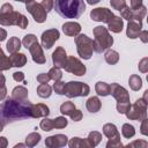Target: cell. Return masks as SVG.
<instances>
[{"label": "cell", "instance_id": "6da1fadb", "mask_svg": "<svg viewBox=\"0 0 148 148\" xmlns=\"http://www.w3.org/2000/svg\"><path fill=\"white\" fill-rule=\"evenodd\" d=\"M31 103L20 102L14 98H6L1 104V119L5 124L31 118Z\"/></svg>", "mask_w": 148, "mask_h": 148}, {"label": "cell", "instance_id": "7a4b0ae2", "mask_svg": "<svg viewBox=\"0 0 148 148\" xmlns=\"http://www.w3.org/2000/svg\"><path fill=\"white\" fill-rule=\"evenodd\" d=\"M56 12L64 18H79L86 10L84 0H53Z\"/></svg>", "mask_w": 148, "mask_h": 148}, {"label": "cell", "instance_id": "3957f363", "mask_svg": "<svg viewBox=\"0 0 148 148\" xmlns=\"http://www.w3.org/2000/svg\"><path fill=\"white\" fill-rule=\"evenodd\" d=\"M0 24L5 27L17 25L21 29H25L29 22L23 14L15 12L10 3H3L0 9Z\"/></svg>", "mask_w": 148, "mask_h": 148}, {"label": "cell", "instance_id": "277c9868", "mask_svg": "<svg viewBox=\"0 0 148 148\" xmlns=\"http://www.w3.org/2000/svg\"><path fill=\"white\" fill-rule=\"evenodd\" d=\"M94 34V51L97 53H102L105 50L110 49L113 44V38L109 34L108 28L103 25H97L92 30Z\"/></svg>", "mask_w": 148, "mask_h": 148}, {"label": "cell", "instance_id": "5b68a950", "mask_svg": "<svg viewBox=\"0 0 148 148\" xmlns=\"http://www.w3.org/2000/svg\"><path fill=\"white\" fill-rule=\"evenodd\" d=\"M74 40H75L77 54L84 60L90 59L94 53V40L90 39L84 34H79L77 36H75Z\"/></svg>", "mask_w": 148, "mask_h": 148}, {"label": "cell", "instance_id": "8992f818", "mask_svg": "<svg viewBox=\"0 0 148 148\" xmlns=\"http://www.w3.org/2000/svg\"><path fill=\"white\" fill-rule=\"evenodd\" d=\"M89 91H90L89 86L79 81H69L65 83V88H64V95H66L68 98L81 97V96L83 97L87 96Z\"/></svg>", "mask_w": 148, "mask_h": 148}, {"label": "cell", "instance_id": "52a82bcc", "mask_svg": "<svg viewBox=\"0 0 148 148\" xmlns=\"http://www.w3.org/2000/svg\"><path fill=\"white\" fill-rule=\"evenodd\" d=\"M125 114L130 120L141 121L143 118L147 117V102L143 98L136 99L134 104L130 105V108L127 109Z\"/></svg>", "mask_w": 148, "mask_h": 148}, {"label": "cell", "instance_id": "ba28073f", "mask_svg": "<svg viewBox=\"0 0 148 148\" xmlns=\"http://www.w3.org/2000/svg\"><path fill=\"white\" fill-rule=\"evenodd\" d=\"M64 68L66 72L72 73L77 76H82L86 74V66L75 57H67Z\"/></svg>", "mask_w": 148, "mask_h": 148}, {"label": "cell", "instance_id": "9c48e42d", "mask_svg": "<svg viewBox=\"0 0 148 148\" xmlns=\"http://www.w3.org/2000/svg\"><path fill=\"white\" fill-rule=\"evenodd\" d=\"M25 9L32 15L34 20L37 23H43L46 20V12L45 9L42 7L40 3H37L35 1H30L28 3H25Z\"/></svg>", "mask_w": 148, "mask_h": 148}, {"label": "cell", "instance_id": "30bf717a", "mask_svg": "<svg viewBox=\"0 0 148 148\" xmlns=\"http://www.w3.org/2000/svg\"><path fill=\"white\" fill-rule=\"evenodd\" d=\"M60 37V34H59V30L57 29H49V30H45L43 34H42V37H40V42H42V46L46 50L51 49L53 46V44L59 39Z\"/></svg>", "mask_w": 148, "mask_h": 148}, {"label": "cell", "instance_id": "8fae6325", "mask_svg": "<svg viewBox=\"0 0 148 148\" xmlns=\"http://www.w3.org/2000/svg\"><path fill=\"white\" fill-rule=\"evenodd\" d=\"M90 17L92 21H96V22L108 23L113 17V13L105 7H98L90 12Z\"/></svg>", "mask_w": 148, "mask_h": 148}, {"label": "cell", "instance_id": "7c38bea8", "mask_svg": "<svg viewBox=\"0 0 148 148\" xmlns=\"http://www.w3.org/2000/svg\"><path fill=\"white\" fill-rule=\"evenodd\" d=\"M110 95L117 102H130L128 91L118 83H111L110 84Z\"/></svg>", "mask_w": 148, "mask_h": 148}, {"label": "cell", "instance_id": "4fadbf2b", "mask_svg": "<svg viewBox=\"0 0 148 148\" xmlns=\"http://www.w3.org/2000/svg\"><path fill=\"white\" fill-rule=\"evenodd\" d=\"M28 50H29V52H30V54H31L32 60H34L36 64H39V65L45 64L46 59H45V56H44V53H43L42 45L38 44V40H37V42H34L31 45H29Z\"/></svg>", "mask_w": 148, "mask_h": 148}, {"label": "cell", "instance_id": "5bb4252c", "mask_svg": "<svg viewBox=\"0 0 148 148\" xmlns=\"http://www.w3.org/2000/svg\"><path fill=\"white\" fill-rule=\"evenodd\" d=\"M68 143V138L65 134H56L45 139V146L49 148H59Z\"/></svg>", "mask_w": 148, "mask_h": 148}, {"label": "cell", "instance_id": "9a60e30c", "mask_svg": "<svg viewBox=\"0 0 148 148\" xmlns=\"http://www.w3.org/2000/svg\"><path fill=\"white\" fill-rule=\"evenodd\" d=\"M66 60H67V53L65 51L64 47L61 46H58L54 52L52 53V61H53V65L59 67V68H64L65 64H66Z\"/></svg>", "mask_w": 148, "mask_h": 148}, {"label": "cell", "instance_id": "2e32d148", "mask_svg": "<svg viewBox=\"0 0 148 148\" xmlns=\"http://www.w3.org/2000/svg\"><path fill=\"white\" fill-rule=\"evenodd\" d=\"M142 30V22L141 21H135V20H130L126 29V35L131 39L138 38L140 31Z\"/></svg>", "mask_w": 148, "mask_h": 148}, {"label": "cell", "instance_id": "e0dca14e", "mask_svg": "<svg viewBox=\"0 0 148 148\" xmlns=\"http://www.w3.org/2000/svg\"><path fill=\"white\" fill-rule=\"evenodd\" d=\"M50 114V109L47 105L38 103L31 105V118H40V117H47Z\"/></svg>", "mask_w": 148, "mask_h": 148}, {"label": "cell", "instance_id": "ac0fdd59", "mask_svg": "<svg viewBox=\"0 0 148 148\" xmlns=\"http://www.w3.org/2000/svg\"><path fill=\"white\" fill-rule=\"evenodd\" d=\"M62 31L66 36L75 37L81 31V25L77 22H66L62 24Z\"/></svg>", "mask_w": 148, "mask_h": 148}, {"label": "cell", "instance_id": "d6986e66", "mask_svg": "<svg viewBox=\"0 0 148 148\" xmlns=\"http://www.w3.org/2000/svg\"><path fill=\"white\" fill-rule=\"evenodd\" d=\"M123 28H124V21H123V18L120 16L113 15V17L108 22V29L111 30L114 34L120 32L123 30Z\"/></svg>", "mask_w": 148, "mask_h": 148}, {"label": "cell", "instance_id": "ffe728a7", "mask_svg": "<svg viewBox=\"0 0 148 148\" xmlns=\"http://www.w3.org/2000/svg\"><path fill=\"white\" fill-rule=\"evenodd\" d=\"M28 94L29 92H28V89L25 87L17 86L12 91V98L20 101V102H24V101H28Z\"/></svg>", "mask_w": 148, "mask_h": 148}, {"label": "cell", "instance_id": "44dd1931", "mask_svg": "<svg viewBox=\"0 0 148 148\" xmlns=\"http://www.w3.org/2000/svg\"><path fill=\"white\" fill-rule=\"evenodd\" d=\"M9 59L12 62V67H23L27 64V57L24 53H20V52L12 53L9 56Z\"/></svg>", "mask_w": 148, "mask_h": 148}, {"label": "cell", "instance_id": "7402d4cb", "mask_svg": "<svg viewBox=\"0 0 148 148\" xmlns=\"http://www.w3.org/2000/svg\"><path fill=\"white\" fill-rule=\"evenodd\" d=\"M86 108L89 112L91 113H96L101 110L102 108V103L99 101V98L97 96H92V97H89L86 102Z\"/></svg>", "mask_w": 148, "mask_h": 148}, {"label": "cell", "instance_id": "603a6c76", "mask_svg": "<svg viewBox=\"0 0 148 148\" xmlns=\"http://www.w3.org/2000/svg\"><path fill=\"white\" fill-rule=\"evenodd\" d=\"M7 51L12 54L15 52H18L21 49V40L17 37H10L9 40L7 42Z\"/></svg>", "mask_w": 148, "mask_h": 148}, {"label": "cell", "instance_id": "cb8c5ba5", "mask_svg": "<svg viewBox=\"0 0 148 148\" xmlns=\"http://www.w3.org/2000/svg\"><path fill=\"white\" fill-rule=\"evenodd\" d=\"M104 59L108 64L110 65H116L118 61H119V53L114 50H111V49H108L105 50V54H104Z\"/></svg>", "mask_w": 148, "mask_h": 148}, {"label": "cell", "instance_id": "d4e9b609", "mask_svg": "<svg viewBox=\"0 0 148 148\" xmlns=\"http://www.w3.org/2000/svg\"><path fill=\"white\" fill-rule=\"evenodd\" d=\"M87 141L89 143V148H92V147H96L101 141H102V134L97 131H92L89 133L88 138H87Z\"/></svg>", "mask_w": 148, "mask_h": 148}, {"label": "cell", "instance_id": "484cf974", "mask_svg": "<svg viewBox=\"0 0 148 148\" xmlns=\"http://www.w3.org/2000/svg\"><path fill=\"white\" fill-rule=\"evenodd\" d=\"M103 134L106 136V138H113L116 135H119V132L117 130V126L114 124H111V123H108L103 126Z\"/></svg>", "mask_w": 148, "mask_h": 148}, {"label": "cell", "instance_id": "4316f807", "mask_svg": "<svg viewBox=\"0 0 148 148\" xmlns=\"http://www.w3.org/2000/svg\"><path fill=\"white\" fill-rule=\"evenodd\" d=\"M52 94V88L47 83H40L37 87V95L42 98H47Z\"/></svg>", "mask_w": 148, "mask_h": 148}, {"label": "cell", "instance_id": "83f0119b", "mask_svg": "<svg viewBox=\"0 0 148 148\" xmlns=\"http://www.w3.org/2000/svg\"><path fill=\"white\" fill-rule=\"evenodd\" d=\"M68 146L71 148H89V143L87 139L81 138H73L68 141Z\"/></svg>", "mask_w": 148, "mask_h": 148}, {"label": "cell", "instance_id": "f1b7e54d", "mask_svg": "<svg viewBox=\"0 0 148 148\" xmlns=\"http://www.w3.org/2000/svg\"><path fill=\"white\" fill-rule=\"evenodd\" d=\"M128 84H130V87H131L132 90L138 91V90H140L141 87H142V80H141V77H140L139 75L133 74V75H131L130 79H128Z\"/></svg>", "mask_w": 148, "mask_h": 148}, {"label": "cell", "instance_id": "f546056e", "mask_svg": "<svg viewBox=\"0 0 148 148\" xmlns=\"http://www.w3.org/2000/svg\"><path fill=\"white\" fill-rule=\"evenodd\" d=\"M95 90H96L97 95H99V96H108V95H110V84L99 81L96 83Z\"/></svg>", "mask_w": 148, "mask_h": 148}, {"label": "cell", "instance_id": "4dcf8cb0", "mask_svg": "<svg viewBox=\"0 0 148 148\" xmlns=\"http://www.w3.org/2000/svg\"><path fill=\"white\" fill-rule=\"evenodd\" d=\"M40 141V134L37 132H32L27 135L25 138V146L27 147H35Z\"/></svg>", "mask_w": 148, "mask_h": 148}, {"label": "cell", "instance_id": "1f68e13d", "mask_svg": "<svg viewBox=\"0 0 148 148\" xmlns=\"http://www.w3.org/2000/svg\"><path fill=\"white\" fill-rule=\"evenodd\" d=\"M12 67V62L10 59L3 53V51L0 47V72L2 71H8Z\"/></svg>", "mask_w": 148, "mask_h": 148}, {"label": "cell", "instance_id": "d6a6232c", "mask_svg": "<svg viewBox=\"0 0 148 148\" xmlns=\"http://www.w3.org/2000/svg\"><path fill=\"white\" fill-rule=\"evenodd\" d=\"M132 9V8H131ZM147 13V9L146 7L142 5L141 7H139L138 9H132V20H135V21H141L142 22V18L145 17Z\"/></svg>", "mask_w": 148, "mask_h": 148}, {"label": "cell", "instance_id": "836d02e7", "mask_svg": "<svg viewBox=\"0 0 148 148\" xmlns=\"http://www.w3.org/2000/svg\"><path fill=\"white\" fill-rule=\"evenodd\" d=\"M75 109L76 108H75L74 103L73 102H69V101H67V102H65V103H62L60 105V112L62 114H66V116H71L74 112Z\"/></svg>", "mask_w": 148, "mask_h": 148}, {"label": "cell", "instance_id": "e575fe53", "mask_svg": "<svg viewBox=\"0 0 148 148\" xmlns=\"http://www.w3.org/2000/svg\"><path fill=\"white\" fill-rule=\"evenodd\" d=\"M121 134H123V136L126 138V139L133 138L134 134H135V128H134V126L131 125V124H124L123 127H121Z\"/></svg>", "mask_w": 148, "mask_h": 148}, {"label": "cell", "instance_id": "d590c367", "mask_svg": "<svg viewBox=\"0 0 148 148\" xmlns=\"http://www.w3.org/2000/svg\"><path fill=\"white\" fill-rule=\"evenodd\" d=\"M49 76H50V79L51 80H53V81H59V80H61V77H62V73H61V69L59 68V67H57V66H54V67H52L50 71H49Z\"/></svg>", "mask_w": 148, "mask_h": 148}, {"label": "cell", "instance_id": "8d00e7d4", "mask_svg": "<svg viewBox=\"0 0 148 148\" xmlns=\"http://www.w3.org/2000/svg\"><path fill=\"white\" fill-rule=\"evenodd\" d=\"M39 127L45 131V132H49V131H52L54 127H53V119H50L47 117H44V119L40 121L39 124Z\"/></svg>", "mask_w": 148, "mask_h": 148}, {"label": "cell", "instance_id": "74e56055", "mask_svg": "<svg viewBox=\"0 0 148 148\" xmlns=\"http://www.w3.org/2000/svg\"><path fill=\"white\" fill-rule=\"evenodd\" d=\"M106 147L108 148H120V147H123V143L120 141V134L116 135L113 138H110L109 141L106 142Z\"/></svg>", "mask_w": 148, "mask_h": 148}, {"label": "cell", "instance_id": "f35d334b", "mask_svg": "<svg viewBox=\"0 0 148 148\" xmlns=\"http://www.w3.org/2000/svg\"><path fill=\"white\" fill-rule=\"evenodd\" d=\"M68 125V121L65 117H57L53 119V127L54 128H65Z\"/></svg>", "mask_w": 148, "mask_h": 148}, {"label": "cell", "instance_id": "ab89813d", "mask_svg": "<svg viewBox=\"0 0 148 148\" xmlns=\"http://www.w3.org/2000/svg\"><path fill=\"white\" fill-rule=\"evenodd\" d=\"M119 12H120V17H121L123 20H124V18H125V20H128V21L132 20V9H131L130 6L126 5V6L123 7Z\"/></svg>", "mask_w": 148, "mask_h": 148}, {"label": "cell", "instance_id": "60d3db41", "mask_svg": "<svg viewBox=\"0 0 148 148\" xmlns=\"http://www.w3.org/2000/svg\"><path fill=\"white\" fill-rule=\"evenodd\" d=\"M34 42H37V37H36L35 35H32V34H28V35H25V36L23 37L22 44H23V46H24L25 49H28L29 45H31Z\"/></svg>", "mask_w": 148, "mask_h": 148}, {"label": "cell", "instance_id": "b9f144b4", "mask_svg": "<svg viewBox=\"0 0 148 148\" xmlns=\"http://www.w3.org/2000/svg\"><path fill=\"white\" fill-rule=\"evenodd\" d=\"M110 5L113 9L120 10L123 7L126 6V0H110Z\"/></svg>", "mask_w": 148, "mask_h": 148}, {"label": "cell", "instance_id": "7bdbcfd3", "mask_svg": "<svg viewBox=\"0 0 148 148\" xmlns=\"http://www.w3.org/2000/svg\"><path fill=\"white\" fill-rule=\"evenodd\" d=\"M64 88H65V82L62 81H54V84H53V89L56 91V94L58 95H64Z\"/></svg>", "mask_w": 148, "mask_h": 148}, {"label": "cell", "instance_id": "ee69618b", "mask_svg": "<svg viewBox=\"0 0 148 148\" xmlns=\"http://www.w3.org/2000/svg\"><path fill=\"white\" fill-rule=\"evenodd\" d=\"M130 105H131L130 102H117V111L119 113L124 114L127 111V109L130 108Z\"/></svg>", "mask_w": 148, "mask_h": 148}, {"label": "cell", "instance_id": "f6af8a7d", "mask_svg": "<svg viewBox=\"0 0 148 148\" xmlns=\"http://www.w3.org/2000/svg\"><path fill=\"white\" fill-rule=\"evenodd\" d=\"M40 5H42V7L45 9V12L49 13L50 10H52V8H53V6H54V1H53V0H42Z\"/></svg>", "mask_w": 148, "mask_h": 148}, {"label": "cell", "instance_id": "bcb514c9", "mask_svg": "<svg viewBox=\"0 0 148 148\" xmlns=\"http://www.w3.org/2000/svg\"><path fill=\"white\" fill-rule=\"evenodd\" d=\"M138 68H139V71H140L141 73H147V72H148V58L141 59V61L139 62Z\"/></svg>", "mask_w": 148, "mask_h": 148}, {"label": "cell", "instance_id": "7dc6e473", "mask_svg": "<svg viewBox=\"0 0 148 148\" xmlns=\"http://www.w3.org/2000/svg\"><path fill=\"white\" fill-rule=\"evenodd\" d=\"M148 146V143H147V141H143V140H136V141H133L132 143H128L126 147H141V148H146Z\"/></svg>", "mask_w": 148, "mask_h": 148}, {"label": "cell", "instance_id": "c3c4849f", "mask_svg": "<svg viewBox=\"0 0 148 148\" xmlns=\"http://www.w3.org/2000/svg\"><path fill=\"white\" fill-rule=\"evenodd\" d=\"M37 81L39 82V83H47L51 79H50V76H49V74H46V73H40V74H38L37 75Z\"/></svg>", "mask_w": 148, "mask_h": 148}, {"label": "cell", "instance_id": "681fc988", "mask_svg": "<svg viewBox=\"0 0 148 148\" xmlns=\"http://www.w3.org/2000/svg\"><path fill=\"white\" fill-rule=\"evenodd\" d=\"M142 123H141V134H143V135H148V119H147V117L146 118H143L142 120H141Z\"/></svg>", "mask_w": 148, "mask_h": 148}, {"label": "cell", "instance_id": "f907efd6", "mask_svg": "<svg viewBox=\"0 0 148 148\" xmlns=\"http://www.w3.org/2000/svg\"><path fill=\"white\" fill-rule=\"evenodd\" d=\"M69 117H71V118H72L74 121H80V120L82 119V117H83V116H82V112H81L80 110L75 109V110H74V112H73V113H72Z\"/></svg>", "mask_w": 148, "mask_h": 148}, {"label": "cell", "instance_id": "816d5d0a", "mask_svg": "<svg viewBox=\"0 0 148 148\" xmlns=\"http://www.w3.org/2000/svg\"><path fill=\"white\" fill-rule=\"evenodd\" d=\"M13 79L16 82H23L24 81V74L22 72H15V73H13Z\"/></svg>", "mask_w": 148, "mask_h": 148}, {"label": "cell", "instance_id": "f5cc1de1", "mask_svg": "<svg viewBox=\"0 0 148 148\" xmlns=\"http://www.w3.org/2000/svg\"><path fill=\"white\" fill-rule=\"evenodd\" d=\"M138 37L141 39L142 43H147L148 42V31L147 30H141Z\"/></svg>", "mask_w": 148, "mask_h": 148}, {"label": "cell", "instance_id": "db71d44e", "mask_svg": "<svg viewBox=\"0 0 148 148\" xmlns=\"http://www.w3.org/2000/svg\"><path fill=\"white\" fill-rule=\"evenodd\" d=\"M141 6H142V0H131V8L132 9H138Z\"/></svg>", "mask_w": 148, "mask_h": 148}, {"label": "cell", "instance_id": "11a10c76", "mask_svg": "<svg viewBox=\"0 0 148 148\" xmlns=\"http://www.w3.org/2000/svg\"><path fill=\"white\" fill-rule=\"evenodd\" d=\"M7 96V89H6V86H2L0 87V101L5 99Z\"/></svg>", "mask_w": 148, "mask_h": 148}, {"label": "cell", "instance_id": "9f6ffc18", "mask_svg": "<svg viewBox=\"0 0 148 148\" xmlns=\"http://www.w3.org/2000/svg\"><path fill=\"white\" fill-rule=\"evenodd\" d=\"M8 146V141L5 136H0V148H6Z\"/></svg>", "mask_w": 148, "mask_h": 148}, {"label": "cell", "instance_id": "6f0895ef", "mask_svg": "<svg viewBox=\"0 0 148 148\" xmlns=\"http://www.w3.org/2000/svg\"><path fill=\"white\" fill-rule=\"evenodd\" d=\"M6 37H7V31H6L5 29L0 28V42L5 40V39H6Z\"/></svg>", "mask_w": 148, "mask_h": 148}, {"label": "cell", "instance_id": "680465c9", "mask_svg": "<svg viewBox=\"0 0 148 148\" xmlns=\"http://www.w3.org/2000/svg\"><path fill=\"white\" fill-rule=\"evenodd\" d=\"M5 82H6V77H5V75L0 72V87L5 86Z\"/></svg>", "mask_w": 148, "mask_h": 148}, {"label": "cell", "instance_id": "91938a15", "mask_svg": "<svg viewBox=\"0 0 148 148\" xmlns=\"http://www.w3.org/2000/svg\"><path fill=\"white\" fill-rule=\"evenodd\" d=\"M101 0H87V2L89 3V5H96V3H98Z\"/></svg>", "mask_w": 148, "mask_h": 148}, {"label": "cell", "instance_id": "94428289", "mask_svg": "<svg viewBox=\"0 0 148 148\" xmlns=\"http://www.w3.org/2000/svg\"><path fill=\"white\" fill-rule=\"evenodd\" d=\"M3 126H5V123H3V121H2V119L0 118V132L3 130Z\"/></svg>", "mask_w": 148, "mask_h": 148}, {"label": "cell", "instance_id": "6125c7cd", "mask_svg": "<svg viewBox=\"0 0 148 148\" xmlns=\"http://www.w3.org/2000/svg\"><path fill=\"white\" fill-rule=\"evenodd\" d=\"M15 1H20V2H24V3H28L30 1H34V0H15Z\"/></svg>", "mask_w": 148, "mask_h": 148}, {"label": "cell", "instance_id": "be15d7a7", "mask_svg": "<svg viewBox=\"0 0 148 148\" xmlns=\"http://www.w3.org/2000/svg\"><path fill=\"white\" fill-rule=\"evenodd\" d=\"M24 146H25V143H18V145L15 146V148H17V147H24Z\"/></svg>", "mask_w": 148, "mask_h": 148}, {"label": "cell", "instance_id": "e7e4bbea", "mask_svg": "<svg viewBox=\"0 0 148 148\" xmlns=\"http://www.w3.org/2000/svg\"><path fill=\"white\" fill-rule=\"evenodd\" d=\"M0 118H1V108H0Z\"/></svg>", "mask_w": 148, "mask_h": 148}]
</instances>
